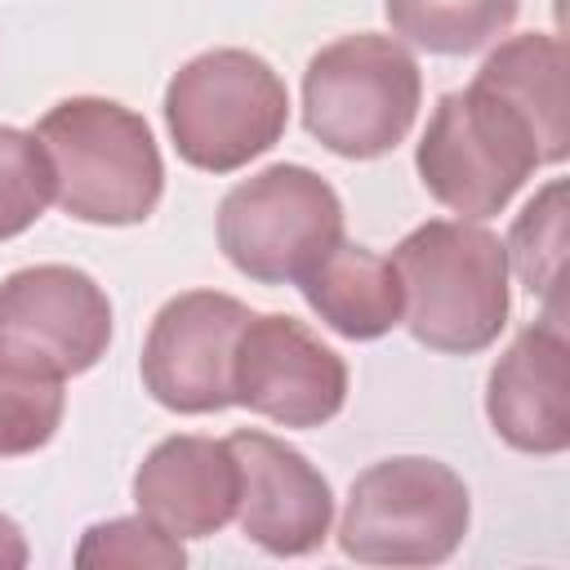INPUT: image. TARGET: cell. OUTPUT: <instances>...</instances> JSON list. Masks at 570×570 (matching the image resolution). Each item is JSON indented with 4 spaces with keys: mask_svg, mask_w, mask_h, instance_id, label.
Returning <instances> with one entry per match:
<instances>
[{
    "mask_svg": "<svg viewBox=\"0 0 570 570\" xmlns=\"http://www.w3.org/2000/svg\"><path fill=\"white\" fill-rule=\"evenodd\" d=\"M36 138L53 165V200L67 218L94 227H134L147 223L165 191L160 147L151 125L94 94L53 102Z\"/></svg>",
    "mask_w": 570,
    "mask_h": 570,
    "instance_id": "1",
    "label": "cell"
},
{
    "mask_svg": "<svg viewBox=\"0 0 570 570\" xmlns=\"http://www.w3.org/2000/svg\"><path fill=\"white\" fill-rule=\"evenodd\" d=\"M410 334L445 356L485 352L508 325V249L472 218H428L392 254Z\"/></svg>",
    "mask_w": 570,
    "mask_h": 570,
    "instance_id": "2",
    "label": "cell"
},
{
    "mask_svg": "<svg viewBox=\"0 0 570 570\" xmlns=\"http://www.w3.org/2000/svg\"><path fill=\"white\" fill-rule=\"evenodd\" d=\"M419 102L423 76L396 36H338L303 71V125L343 160H374L405 142Z\"/></svg>",
    "mask_w": 570,
    "mask_h": 570,
    "instance_id": "3",
    "label": "cell"
},
{
    "mask_svg": "<svg viewBox=\"0 0 570 570\" xmlns=\"http://www.w3.org/2000/svg\"><path fill=\"white\" fill-rule=\"evenodd\" d=\"M165 125L174 151L205 174H236L281 142L289 89L276 67L249 49H209L165 85Z\"/></svg>",
    "mask_w": 570,
    "mask_h": 570,
    "instance_id": "4",
    "label": "cell"
},
{
    "mask_svg": "<svg viewBox=\"0 0 570 570\" xmlns=\"http://www.w3.org/2000/svg\"><path fill=\"white\" fill-rule=\"evenodd\" d=\"M468 521L472 499L454 468L396 454L352 481L338 548L365 566H441L463 543Z\"/></svg>",
    "mask_w": 570,
    "mask_h": 570,
    "instance_id": "5",
    "label": "cell"
},
{
    "mask_svg": "<svg viewBox=\"0 0 570 570\" xmlns=\"http://www.w3.org/2000/svg\"><path fill=\"white\" fill-rule=\"evenodd\" d=\"M414 165L436 205L481 223L521 191L543 156L530 125L499 94L468 85L436 102Z\"/></svg>",
    "mask_w": 570,
    "mask_h": 570,
    "instance_id": "6",
    "label": "cell"
},
{
    "mask_svg": "<svg viewBox=\"0 0 570 570\" xmlns=\"http://www.w3.org/2000/svg\"><path fill=\"white\" fill-rule=\"evenodd\" d=\"M343 240V200L307 165H267L218 205V249L258 285H298Z\"/></svg>",
    "mask_w": 570,
    "mask_h": 570,
    "instance_id": "7",
    "label": "cell"
},
{
    "mask_svg": "<svg viewBox=\"0 0 570 570\" xmlns=\"http://www.w3.org/2000/svg\"><path fill=\"white\" fill-rule=\"evenodd\" d=\"M111 343V298L67 263H36L0 281V365L67 383L94 370Z\"/></svg>",
    "mask_w": 570,
    "mask_h": 570,
    "instance_id": "8",
    "label": "cell"
},
{
    "mask_svg": "<svg viewBox=\"0 0 570 570\" xmlns=\"http://www.w3.org/2000/svg\"><path fill=\"white\" fill-rule=\"evenodd\" d=\"M347 401V365L285 312L249 316L232 352V405L281 428H321Z\"/></svg>",
    "mask_w": 570,
    "mask_h": 570,
    "instance_id": "9",
    "label": "cell"
},
{
    "mask_svg": "<svg viewBox=\"0 0 570 570\" xmlns=\"http://www.w3.org/2000/svg\"><path fill=\"white\" fill-rule=\"evenodd\" d=\"M254 312L218 289L174 294L142 343V387L174 414H214L232 405V352Z\"/></svg>",
    "mask_w": 570,
    "mask_h": 570,
    "instance_id": "10",
    "label": "cell"
},
{
    "mask_svg": "<svg viewBox=\"0 0 570 570\" xmlns=\"http://www.w3.org/2000/svg\"><path fill=\"white\" fill-rule=\"evenodd\" d=\"M240 463L236 521L249 543L272 557H307L325 543L334 521V490L307 463L303 450L285 445L272 432L240 428L227 436Z\"/></svg>",
    "mask_w": 570,
    "mask_h": 570,
    "instance_id": "11",
    "label": "cell"
},
{
    "mask_svg": "<svg viewBox=\"0 0 570 570\" xmlns=\"http://www.w3.org/2000/svg\"><path fill=\"white\" fill-rule=\"evenodd\" d=\"M566 352V325L552 307L543 321L525 325L490 370V428L521 454H561L570 445Z\"/></svg>",
    "mask_w": 570,
    "mask_h": 570,
    "instance_id": "12",
    "label": "cell"
},
{
    "mask_svg": "<svg viewBox=\"0 0 570 570\" xmlns=\"http://www.w3.org/2000/svg\"><path fill=\"white\" fill-rule=\"evenodd\" d=\"M240 463L227 441L214 436H165L134 472L138 512L174 539H205L236 521Z\"/></svg>",
    "mask_w": 570,
    "mask_h": 570,
    "instance_id": "13",
    "label": "cell"
},
{
    "mask_svg": "<svg viewBox=\"0 0 570 570\" xmlns=\"http://www.w3.org/2000/svg\"><path fill=\"white\" fill-rule=\"evenodd\" d=\"M307 307L343 338H383L405 316V289L392 267V258L338 240L303 281H298Z\"/></svg>",
    "mask_w": 570,
    "mask_h": 570,
    "instance_id": "14",
    "label": "cell"
},
{
    "mask_svg": "<svg viewBox=\"0 0 570 570\" xmlns=\"http://www.w3.org/2000/svg\"><path fill=\"white\" fill-rule=\"evenodd\" d=\"M481 89L499 94L534 134L543 165L566 160L570 125H566V45L548 31H525L490 49L476 80Z\"/></svg>",
    "mask_w": 570,
    "mask_h": 570,
    "instance_id": "15",
    "label": "cell"
},
{
    "mask_svg": "<svg viewBox=\"0 0 570 570\" xmlns=\"http://www.w3.org/2000/svg\"><path fill=\"white\" fill-rule=\"evenodd\" d=\"M517 9L521 0H383V13L401 36V45L445 53V58H459L499 40L512 27Z\"/></svg>",
    "mask_w": 570,
    "mask_h": 570,
    "instance_id": "16",
    "label": "cell"
},
{
    "mask_svg": "<svg viewBox=\"0 0 570 570\" xmlns=\"http://www.w3.org/2000/svg\"><path fill=\"white\" fill-rule=\"evenodd\" d=\"M566 187L548 183L512 223L508 236V258L521 276V285L557 307V281H561V258H566Z\"/></svg>",
    "mask_w": 570,
    "mask_h": 570,
    "instance_id": "17",
    "label": "cell"
},
{
    "mask_svg": "<svg viewBox=\"0 0 570 570\" xmlns=\"http://www.w3.org/2000/svg\"><path fill=\"white\" fill-rule=\"evenodd\" d=\"M53 200V165L36 134L0 125V240L22 236Z\"/></svg>",
    "mask_w": 570,
    "mask_h": 570,
    "instance_id": "18",
    "label": "cell"
},
{
    "mask_svg": "<svg viewBox=\"0 0 570 570\" xmlns=\"http://www.w3.org/2000/svg\"><path fill=\"white\" fill-rule=\"evenodd\" d=\"M62 383L27 379L0 365V459H22L49 445L62 423Z\"/></svg>",
    "mask_w": 570,
    "mask_h": 570,
    "instance_id": "19",
    "label": "cell"
},
{
    "mask_svg": "<svg viewBox=\"0 0 570 570\" xmlns=\"http://www.w3.org/2000/svg\"><path fill=\"white\" fill-rule=\"evenodd\" d=\"M76 566L80 570H94V566H160V570H183L187 566V552H183V539L165 534L160 525H151L138 512V517H111V521L89 525L80 534Z\"/></svg>",
    "mask_w": 570,
    "mask_h": 570,
    "instance_id": "20",
    "label": "cell"
},
{
    "mask_svg": "<svg viewBox=\"0 0 570 570\" xmlns=\"http://www.w3.org/2000/svg\"><path fill=\"white\" fill-rule=\"evenodd\" d=\"M27 557H31V552H27V539H22L18 521L0 512V570H22Z\"/></svg>",
    "mask_w": 570,
    "mask_h": 570,
    "instance_id": "21",
    "label": "cell"
}]
</instances>
